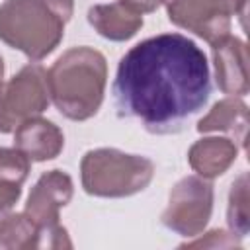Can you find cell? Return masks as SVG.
Here are the masks:
<instances>
[{
    "label": "cell",
    "instance_id": "1",
    "mask_svg": "<svg viewBox=\"0 0 250 250\" xmlns=\"http://www.w3.org/2000/svg\"><path fill=\"white\" fill-rule=\"evenodd\" d=\"M209 94L207 57L182 33H160L131 47L113 80L117 115L141 121L156 135L180 131Z\"/></svg>",
    "mask_w": 250,
    "mask_h": 250
},
{
    "label": "cell",
    "instance_id": "2",
    "mask_svg": "<svg viewBox=\"0 0 250 250\" xmlns=\"http://www.w3.org/2000/svg\"><path fill=\"white\" fill-rule=\"evenodd\" d=\"M105 84L107 61L100 51L86 45L64 51L47 72L51 102L72 121H86L98 113Z\"/></svg>",
    "mask_w": 250,
    "mask_h": 250
},
{
    "label": "cell",
    "instance_id": "3",
    "mask_svg": "<svg viewBox=\"0 0 250 250\" xmlns=\"http://www.w3.org/2000/svg\"><path fill=\"white\" fill-rule=\"evenodd\" d=\"M72 12L74 0H6L0 4V41L41 61L62 41Z\"/></svg>",
    "mask_w": 250,
    "mask_h": 250
},
{
    "label": "cell",
    "instance_id": "4",
    "mask_svg": "<svg viewBox=\"0 0 250 250\" xmlns=\"http://www.w3.org/2000/svg\"><path fill=\"white\" fill-rule=\"evenodd\" d=\"M154 164L141 154L117 148H92L80 160V180L88 195L129 197L148 188Z\"/></svg>",
    "mask_w": 250,
    "mask_h": 250
},
{
    "label": "cell",
    "instance_id": "5",
    "mask_svg": "<svg viewBox=\"0 0 250 250\" xmlns=\"http://www.w3.org/2000/svg\"><path fill=\"white\" fill-rule=\"evenodd\" d=\"M72 193V178L62 170L43 172L31 188L23 213L37 225L41 248H72L68 232L59 221V211L70 203Z\"/></svg>",
    "mask_w": 250,
    "mask_h": 250
},
{
    "label": "cell",
    "instance_id": "6",
    "mask_svg": "<svg viewBox=\"0 0 250 250\" xmlns=\"http://www.w3.org/2000/svg\"><path fill=\"white\" fill-rule=\"evenodd\" d=\"M47 72L41 64H25L8 82H0V133H14L29 117L49 107Z\"/></svg>",
    "mask_w": 250,
    "mask_h": 250
},
{
    "label": "cell",
    "instance_id": "7",
    "mask_svg": "<svg viewBox=\"0 0 250 250\" xmlns=\"http://www.w3.org/2000/svg\"><path fill=\"white\" fill-rule=\"evenodd\" d=\"M168 20L209 45L229 35L232 18H244L246 0H164Z\"/></svg>",
    "mask_w": 250,
    "mask_h": 250
},
{
    "label": "cell",
    "instance_id": "8",
    "mask_svg": "<svg viewBox=\"0 0 250 250\" xmlns=\"http://www.w3.org/2000/svg\"><path fill=\"white\" fill-rule=\"evenodd\" d=\"M213 213V184L201 176H186L170 189L162 225L180 236H199Z\"/></svg>",
    "mask_w": 250,
    "mask_h": 250
},
{
    "label": "cell",
    "instance_id": "9",
    "mask_svg": "<svg viewBox=\"0 0 250 250\" xmlns=\"http://www.w3.org/2000/svg\"><path fill=\"white\" fill-rule=\"evenodd\" d=\"M215 82L221 92L242 98L250 90L248 78V49L246 43L234 35H225L211 43Z\"/></svg>",
    "mask_w": 250,
    "mask_h": 250
},
{
    "label": "cell",
    "instance_id": "10",
    "mask_svg": "<svg viewBox=\"0 0 250 250\" xmlns=\"http://www.w3.org/2000/svg\"><path fill=\"white\" fill-rule=\"evenodd\" d=\"M14 146L21 150L31 162H45L61 154L64 146V135L53 121L37 115L16 127Z\"/></svg>",
    "mask_w": 250,
    "mask_h": 250
},
{
    "label": "cell",
    "instance_id": "11",
    "mask_svg": "<svg viewBox=\"0 0 250 250\" xmlns=\"http://www.w3.org/2000/svg\"><path fill=\"white\" fill-rule=\"evenodd\" d=\"M238 145L227 137H205L195 141L188 150V162L197 176L213 180L223 176L236 160Z\"/></svg>",
    "mask_w": 250,
    "mask_h": 250
},
{
    "label": "cell",
    "instance_id": "12",
    "mask_svg": "<svg viewBox=\"0 0 250 250\" xmlns=\"http://www.w3.org/2000/svg\"><path fill=\"white\" fill-rule=\"evenodd\" d=\"M90 25L109 41H127L143 27V14L125 2L96 4L88 10Z\"/></svg>",
    "mask_w": 250,
    "mask_h": 250
},
{
    "label": "cell",
    "instance_id": "13",
    "mask_svg": "<svg viewBox=\"0 0 250 250\" xmlns=\"http://www.w3.org/2000/svg\"><path fill=\"white\" fill-rule=\"evenodd\" d=\"M199 133H229L244 148L248 131V105L240 98H225L217 102L207 115L197 121Z\"/></svg>",
    "mask_w": 250,
    "mask_h": 250
},
{
    "label": "cell",
    "instance_id": "14",
    "mask_svg": "<svg viewBox=\"0 0 250 250\" xmlns=\"http://www.w3.org/2000/svg\"><path fill=\"white\" fill-rule=\"evenodd\" d=\"M31 160L16 146H0V215H6L21 197Z\"/></svg>",
    "mask_w": 250,
    "mask_h": 250
},
{
    "label": "cell",
    "instance_id": "15",
    "mask_svg": "<svg viewBox=\"0 0 250 250\" xmlns=\"http://www.w3.org/2000/svg\"><path fill=\"white\" fill-rule=\"evenodd\" d=\"M0 248L29 250L41 248L37 225L25 213H10L0 219Z\"/></svg>",
    "mask_w": 250,
    "mask_h": 250
},
{
    "label": "cell",
    "instance_id": "16",
    "mask_svg": "<svg viewBox=\"0 0 250 250\" xmlns=\"http://www.w3.org/2000/svg\"><path fill=\"white\" fill-rule=\"evenodd\" d=\"M227 223L232 234H248V174L242 172L230 186L229 205H227Z\"/></svg>",
    "mask_w": 250,
    "mask_h": 250
},
{
    "label": "cell",
    "instance_id": "17",
    "mask_svg": "<svg viewBox=\"0 0 250 250\" xmlns=\"http://www.w3.org/2000/svg\"><path fill=\"white\" fill-rule=\"evenodd\" d=\"M182 248H232V246H240V236L232 234L230 230H223V229H213L209 232H205L201 238L189 240L180 244Z\"/></svg>",
    "mask_w": 250,
    "mask_h": 250
},
{
    "label": "cell",
    "instance_id": "18",
    "mask_svg": "<svg viewBox=\"0 0 250 250\" xmlns=\"http://www.w3.org/2000/svg\"><path fill=\"white\" fill-rule=\"evenodd\" d=\"M121 2H125L127 6L137 10L139 14H150L164 4V0H121Z\"/></svg>",
    "mask_w": 250,
    "mask_h": 250
},
{
    "label": "cell",
    "instance_id": "19",
    "mask_svg": "<svg viewBox=\"0 0 250 250\" xmlns=\"http://www.w3.org/2000/svg\"><path fill=\"white\" fill-rule=\"evenodd\" d=\"M2 78H4V61L0 57V82H2Z\"/></svg>",
    "mask_w": 250,
    "mask_h": 250
}]
</instances>
